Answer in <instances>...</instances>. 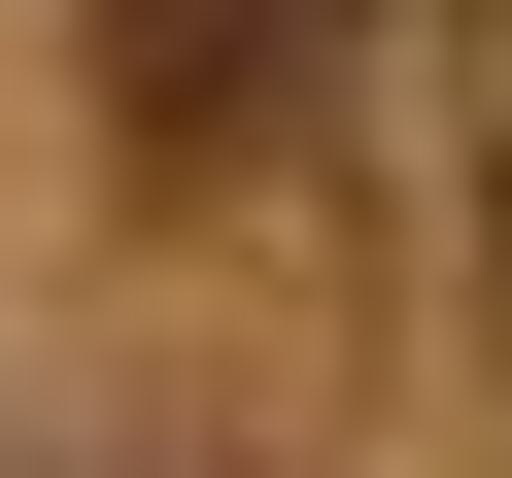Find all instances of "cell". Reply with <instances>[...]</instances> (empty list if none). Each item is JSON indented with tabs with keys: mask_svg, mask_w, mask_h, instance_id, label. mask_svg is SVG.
<instances>
[{
	"mask_svg": "<svg viewBox=\"0 0 512 478\" xmlns=\"http://www.w3.org/2000/svg\"><path fill=\"white\" fill-rule=\"evenodd\" d=\"M308 69H342V0H103V137H137V171L308 137Z\"/></svg>",
	"mask_w": 512,
	"mask_h": 478,
	"instance_id": "1",
	"label": "cell"
}]
</instances>
